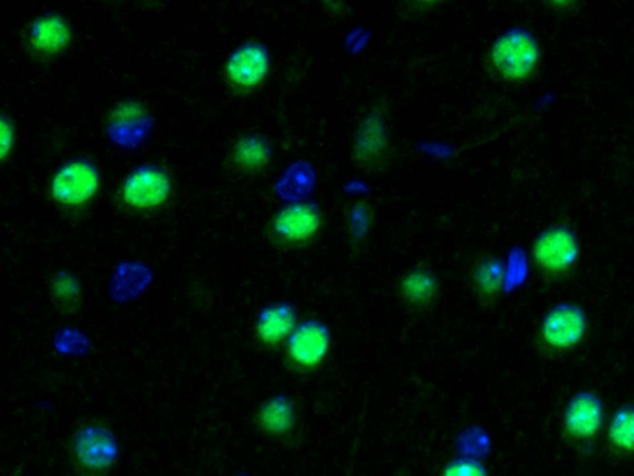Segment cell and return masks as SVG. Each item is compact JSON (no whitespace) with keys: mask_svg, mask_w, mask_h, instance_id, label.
<instances>
[{"mask_svg":"<svg viewBox=\"0 0 634 476\" xmlns=\"http://www.w3.org/2000/svg\"><path fill=\"white\" fill-rule=\"evenodd\" d=\"M441 476H488L484 464L471 457H456L443 466Z\"/></svg>","mask_w":634,"mask_h":476,"instance_id":"ffe728a7","label":"cell"},{"mask_svg":"<svg viewBox=\"0 0 634 476\" xmlns=\"http://www.w3.org/2000/svg\"><path fill=\"white\" fill-rule=\"evenodd\" d=\"M370 142H373L377 152L379 148H383L385 131L380 129L378 121H368L364 130L359 131L356 139V151L361 159L373 160L374 156Z\"/></svg>","mask_w":634,"mask_h":476,"instance_id":"d6986e66","label":"cell"},{"mask_svg":"<svg viewBox=\"0 0 634 476\" xmlns=\"http://www.w3.org/2000/svg\"><path fill=\"white\" fill-rule=\"evenodd\" d=\"M470 282L477 300L483 305H493L503 291L505 264L500 257H479L471 268Z\"/></svg>","mask_w":634,"mask_h":476,"instance_id":"5bb4252c","label":"cell"},{"mask_svg":"<svg viewBox=\"0 0 634 476\" xmlns=\"http://www.w3.org/2000/svg\"><path fill=\"white\" fill-rule=\"evenodd\" d=\"M609 444L614 452L621 454L634 453V406L627 404L614 413L610 426Z\"/></svg>","mask_w":634,"mask_h":476,"instance_id":"e0dca14e","label":"cell"},{"mask_svg":"<svg viewBox=\"0 0 634 476\" xmlns=\"http://www.w3.org/2000/svg\"><path fill=\"white\" fill-rule=\"evenodd\" d=\"M99 175L94 164L86 160H72L53 178V197L63 205H81L97 192Z\"/></svg>","mask_w":634,"mask_h":476,"instance_id":"52a82bcc","label":"cell"},{"mask_svg":"<svg viewBox=\"0 0 634 476\" xmlns=\"http://www.w3.org/2000/svg\"><path fill=\"white\" fill-rule=\"evenodd\" d=\"M321 230V215L312 205L297 204L280 210L271 222V235L280 245L302 247L313 244Z\"/></svg>","mask_w":634,"mask_h":476,"instance_id":"8992f818","label":"cell"},{"mask_svg":"<svg viewBox=\"0 0 634 476\" xmlns=\"http://www.w3.org/2000/svg\"><path fill=\"white\" fill-rule=\"evenodd\" d=\"M36 49L44 52H56L69 41V28L58 16H45L36 22L32 33Z\"/></svg>","mask_w":634,"mask_h":476,"instance_id":"2e32d148","label":"cell"},{"mask_svg":"<svg viewBox=\"0 0 634 476\" xmlns=\"http://www.w3.org/2000/svg\"><path fill=\"white\" fill-rule=\"evenodd\" d=\"M295 403L285 394H277L263 401L257 408L255 424L263 436L269 438L288 437L296 427Z\"/></svg>","mask_w":634,"mask_h":476,"instance_id":"8fae6325","label":"cell"},{"mask_svg":"<svg viewBox=\"0 0 634 476\" xmlns=\"http://www.w3.org/2000/svg\"><path fill=\"white\" fill-rule=\"evenodd\" d=\"M490 58L498 75L511 83H521L536 71L539 47L527 30L512 29L495 41Z\"/></svg>","mask_w":634,"mask_h":476,"instance_id":"7a4b0ae2","label":"cell"},{"mask_svg":"<svg viewBox=\"0 0 634 476\" xmlns=\"http://www.w3.org/2000/svg\"><path fill=\"white\" fill-rule=\"evenodd\" d=\"M580 245L575 233L564 227L549 228L534 241L532 259L538 271L560 277L572 271L578 258Z\"/></svg>","mask_w":634,"mask_h":476,"instance_id":"277c9868","label":"cell"},{"mask_svg":"<svg viewBox=\"0 0 634 476\" xmlns=\"http://www.w3.org/2000/svg\"><path fill=\"white\" fill-rule=\"evenodd\" d=\"M298 322L301 320L293 303L275 302L258 312L253 332L259 346L275 349L286 343Z\"/></svg>","mask_w":634,"mask_h":476,"instance_id":"ba28073f","label":"cell"},{"mask_svg":"<svg viewBox=\"0 0 634 476\" xmlns=\"http://www.w3.org/2000/svg\"><path fill=\"white\" fill-rule=\"evenodd\" d=\"M587 331L585 313L574 304H559L548 312L540 326L541 345L551 352H570L582 343Z\"/></svg>","mask_w":634,"mask_h":476,"instance_id":"5b68a950","label":"cell"},{"mask_svg":"<svg viewBox=\"0 0 634 476\" xmlns=\"http://www.w3.org/2000/svg\"><path fill=\"white\" fill-rule=\"evenodd\" d=\"M70 457L76 476H111L121 461V442L110 425L87 420L71 436Z\"/></svg>","mask_w":634,"mask_h":476,"instance_id":"6da1fadb","label":"cell"},{"mask_svg":"<svg viewBox=\"0 0 634 476\" xmlns=\"http://www.w3.org/2000/svg\"><path fill=\"white\" fill-rule=\"evenodd\" d=\"M332 335L321 320L307 319L297 327L285 343V362L295 371L307 373L321 367L331 353Z\"/></svg>","mask_w":634,"mask_h":476,"instance_id":"3957f363","label":"cell"},{"mask_svg":"<svg viewBox=\"0 0 634 476\" xmlns=\"http://www.w3.org/2000/svg\"><path fill=\"white\" fill-rule=\"evenodd\" d=\"M270 158V148L265 139L247 137L239 142L234 159L244 169L257 170L265 167Z\"/></svg>","mask_w":634,"mask_h":476,"instance_id":"ac0fdd59","label":"cell"},{"mask_svg":"<svg viewBox=\"0 0 634 476\" xmlns=\"http://www.w3.org/2000/svg\"><path fill=\"white\" fill-rule=\"evenodd\" d=\"M400 294L407 307L419 312L428 310L440 300L438 277L427 267H414L403 276Z\"/></svg>","mask_w":634,"mask_h":476,"instance_id":"4fadbf2b","label":"cell"},{"mask_svg":"<svg viewBox=\"0 0 634 476\" xmlns=\"http://www.w3.org/2000/svg\"><path fill=\"white\" fill-rule=\"evenodd\" d=\"M50 298L60 313L70 316L80 309L83 286L74 274L60 272L51 280Z\"/></svg>","mask_w":634,"mask_h":476,"instance_id":"9a60e30c","label":"cell"},{"mask_svg":"<svg viewBox=\"0 0 634 476\" xmlns=\"http://www.w3.org/2000/svg\"><path fill=\"white\" fill-rule=\"evenodd\" d=\"M8 124L5 123V121H3L2 123V152H3V157L7 155V150H8V145L7 142L11 141L12 142V134H9L8 136Z\"/></svg>","mask_w":634,"mask_h":476,"instance_id":"44dd1931","label":"cell"},{"mask_svg":"<svg viewBox=\"0 0 634 476\" xmlns=\"http://www.w3.org/2000/svg\"><path fill=\"white\" fill-rule=\"evenodd\" d=\"M269 70L268 51L251 42L235 50L228 64V74L234 84L253 87L261 83Z\"/></svg>","mask_w":634,"mask_h":476,"instance_id":"7c38bea8","label":"cell"},{"mask_svg":"<svg viewBox=\"0 0 634 476\" xmlns=\"http://www.w3.org/2000/svg\"><path fill=\"white\" fill-rule=\"evenodd\" d=\"M233 476H251V475H248V474H246V473H240V474H235V475H233Z\"/></svg>","mask_w":634,"mask_h":476,"instance_id":"7402d4cb","label":"cell"},{"mask_svg":"<svg viewBox=\"0 0 634 476\" xmlns=\"http://www.w3.org/2000/svg\"><path fill=\"white\" fill-rule=\"evenodd\" d=\"M603 424L602 402L593 392H580L569 402L563 428L569 438L587 440L599 435Z\"/></svg>","mask_w":634,"mask_h":476,"instance_id":"30bf717a","label":"cell"},{"mask_svg":"<svg viewBox=\"0 0 634 476\" xmlns=\"http://www.w3.org/2000/svg\"><path fill=\"white\" fill-rule=\"evenodd\" d=\"M170 188L169 176L162 170L142 167L125 179L123 197L134 208L150 209L167 200Z\"/></svg>","mask_w":634,"mask_h":476,"instance_id":"9c48e42d","label":"cell"}]
</instances>
